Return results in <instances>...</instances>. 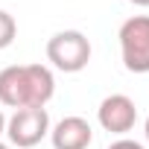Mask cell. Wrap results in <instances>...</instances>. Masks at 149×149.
I'll use <instances>...</instances> for the list:
<instances>
[{"mask_svg":"<svg viewBox=\"0 0 149 149\" xmlns=\"http://www.w3.org/2000/svg\"><path fill=\"white\" fill-rule=\"evenodd\" d=\"M108 149H143L137 140H129V137H120V140H114Z\"/></svg>","mask_w":149,"mask_h":149,"instance_id":"cell-8","label":"cell"},{"mask_svg":"<svg viewBox=\"0 0 149 149\" xmlns=\"http://www.w3.org/2000/svg\"><path fill=\"white\" fill-rule=\"evenodd\" d=\"M120 53L129 73H149V15H134L123 21L120 32Z\"/></svg>","mask_w":149,"mask_h":149,"instance_id":"cell-3","label":"cell"},{"mask_svg":"<svg viewBox=\"0 0 149 149\" xmlns=\"http://www.w3.org/2000/svg\"><path fill=\"white\" fill-rule=\"evenodd\" d=\"M3 134H6V114L0 111V140H3Z\"/></svg>","mask_w":149,"mask_h":149,"instance_id":"cell-9","label":"cell"},{"mask_svg":"<svg viewBox=\"0 0 149 149\" xmlns=\"http://www.w3.org/2000/svg\"><path fill=\"white\" fill-rule=\"evenodd\" d=\"M0 149H12V146H6V143H3V140H0Z\"/></svg>","mask_w":149,"mask_h":149,"instance_id":"cell-12","label":"cell"},{"mask_svg":"<svg viewBox=\"0 0 149 149\" xmlns=\"http://www.w3.org/2000/svg\"><path fill=\"white\" fill-rule=\"evenodd\" d=\"M53 149H88L94 140V129L85 117H64L50 129Z\"/></svg>","mask_w":149,"mask_h":149,"instance_id":"cell-6","label":"cell"},{"mask_svg":"<svg viewBox=\"0 0 149 149\" xmlns=\"http://www.w3.org/2000/svg\"><path fill=\"white\" fill-rule=\"evenodd\" d=\"M50 134V114L47 108H18L6 120V137L18 149H32Z\"/></svg>","mask_w":149,"mask_h":149,"instance_id":"cell-4","label":"cell"},{"mask_svg":"<svg viewBox=\"0 0 149 149\" xmlns=\"http://www.w3.org/2000/svg\"><path fill=\"white\" fill-rule=\"evenodd\" d=\"M15 35H18V24H15V18H12L9 12L0 9V50H6V47L15 41Z\"/></svg>","mask_w":149,"mask_h":149,"instance_id":"cell-7","label":"cell"},{"mask_svg":"<svg viewBox=\"0 0 149 149\" xmlns=\"http://www.w3.org/2000/svg\"><path fill=\"white\" fill-rule=\"evenodd\" d=\"M56 94V76L47 64H12L0 70V102L9 108H44Z\"/></svg>","mask_w":149,"mask_h":149,"instance_id":"cell-1","label":"cell"},{"mask_svg":"<svg viewBox=\"0 0 149 149\" xmlns=\"http://www.w3.org/2000/svg\"><path fill=\"white\" fill-rule=\"evenodd\" d=\"M97 120H100V126H102L105 132H111V134H126V132H132L134 123H137V105H134V100H129L126 94H111V97H105V100L100 102Z\"/></svg>","mask_w":149,"mask_h":149,"instance_id":"cell-5","label":"cell"},{"mask_svg":"<svg viewBox=\"0 0 149 149\" xmlns=\"http://www.w3.org/2000/svg\"><path fill=\"white\" fill-rule=\"evenodd\" d=\"M146 140H149V117H146Z\"/></svg>","mask_w":149,"mask_h":149,"instance_id":"cell-11","label":"cell"},{"mask_svg":"<svg viewBox=\"0 0 149 149\" xmlns=\"http://www.w3.org/2000/svg\"><path fill=\"white\" fill-rule=\"evenodd\" d=\"M47 61L61 73H79L91 61V41L79 29L56 32L47 41Z\"/></svg>","mask_w":149,"mask_h":149,"instance_id":"cell-2","label":"cell"},{"mask_svg":"<svg viewBox=\"0 0 149 149\" xmlns=\"http://www.w3.org/2000/svg\"><path fill=\"white\" fill-rule=\"evenodd\" d=\"M129 3H134V6H143V9H146V6H149V0H129Z\"/></svg>","mask_w":149,"mask_h":149,"instance_id":"cell-10","label":"cell"}]
</instances>
